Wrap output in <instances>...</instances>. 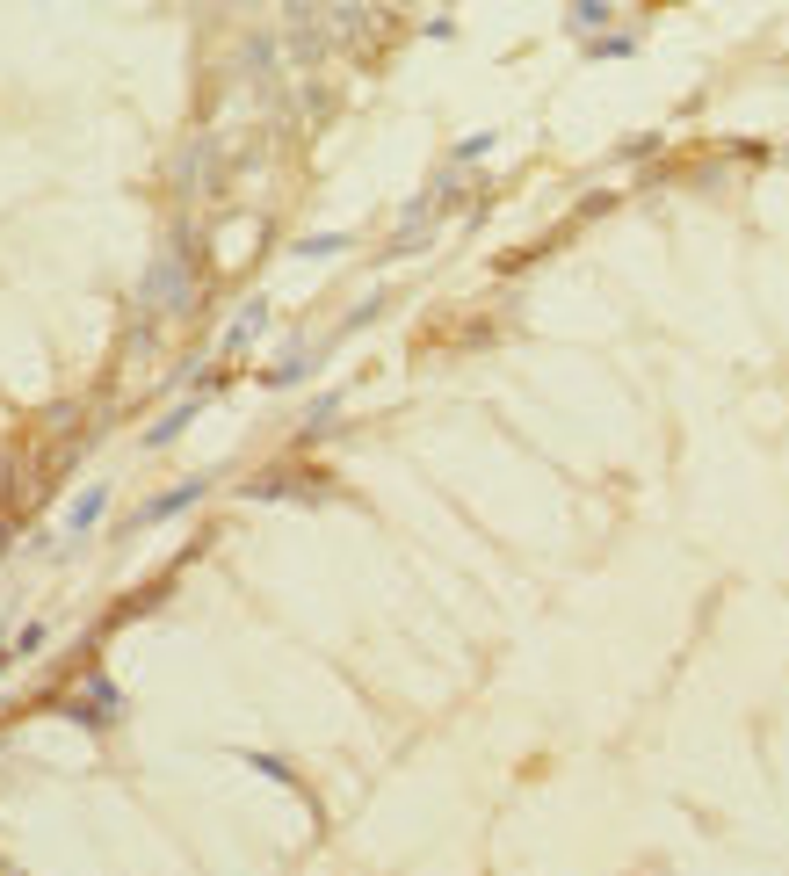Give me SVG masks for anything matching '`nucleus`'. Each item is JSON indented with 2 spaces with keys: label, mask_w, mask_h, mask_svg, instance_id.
<instances>
[{
  "label": "nucleus",
  "mask_w": 789,
  "mask_h": 876,
  "mask_svg": "<svg viewBox=\"0 0 789 876\" xmlns=\"http://www.w3.org/2000/svg\"><path fill=\"white\" fill-rule=\"evenodd\" d=\"M637 37H587V58H630Z\"/></svg>",
  "instance_id": "nucleus-11"
},
{
  "label": "nucleus",
  "mask_w": 789,
  "mask_h": 876,
  "mask_svg": "<svg viewBox=\"0 0 789 876\" xmlns=\"http://www.w3.org/2000/svg\"><path fill=\"white\" fill-rule=\"evenodd\" d=\"M333 420H341V399H333V391H326V399H312V420H305V428H312V435H326Z\"/></svg>",
  "instance_id": "nucleus-12"
},
{
  "label": "nucleus",
  "mask_w": 789,
  "mask_h": 876,
  "mask_svg": "<svg viewBox=\"0 0 789 876\" xmlns=\"http://www.w3.org/2000/svg\"><path fill=\"white\" fill-rule=\"evenodd\" d=\"M377 312H384V297H362V305H355V312L341 319V334H362V326H370Z\"/></svg>",
  "instance_id": "nucleus-13"
},
{
  "label": "nucleus",
  "mask_w": 789,
  "mask_h": 876,
  "mask_svg": "<svg viewBox=\"0 0 789 876\" xmlns=\"http://www.w3.org/2000/svg\"><path fill=\"white\" fill-rule=\"evenodd\" d=\"M203 413V391H196V399H181L174 413H160L153 420V428H145V442H153V449H167V442H181V435H189V420Z\"/></svg>",
  "instance_id": "nucleus-6"
},
{
  "label": "nucleus",
  "mask_w": 789,
  "mask_h": 876,
  "mask_svg": "<svg viewBox=\"0 0 789 876\" xmlns=\"http://www.w3.org/2000/svg\"><path fill=\"white\" fill-rule=\"evenodd\" d=\"M609 15H616V0H572V8H565V29H580V37H594V29L609 22Z\"/></svg>",
  "instance_id": "nucleus-9"
},
{
  "label": "nucleus",
  "mask_w": 789,
  "mask_h": 876,
  "mask_svg": "<svg viewBox=\"0 0 789 876\" xmlns=\"http://www.w3.org/2000/svg\"><path fill=\"white\" fill-rule=\"evenodd\" d=\"M44 638H51V630H44V623H29L22 638H15V659H29V652H44Z\"/></svg>",
  "instance_id": "nucleus-14"
},
{
  "label": "nucleus",
  "mask_w": 789,
  "mask_h": 876,
  "mask_svg": "<svg viewBox=\"0 0 789 876\" xmlns=\"http://www.w3.org/2000/svg\"><path fill=\"white\" fill-rule=\"evenodd\" d=\"M145 305L153 312H189L196 297H189V247H174V261L153 268V283H145Z\"/></svg>",
  "instance_id": "nucleus-2"
},
{
  "label": "nucleus",
  "mask_w": 789,
  "mask_h": 876,
  "mask_svg": "<svg viewBox=\"0 0 789 876\" xmlns=\"http://www.w3.org/2000/svg\"><path fill=\"white\" fill-rule=\"evenodd\" d=\"M319 362H326L319 348H297L290 362H268V384H276V391H290V384H305V377L319 370Z\"/></svg>",
  "instance_id": "nucleus-7"
},
{
  "label": "nucleus",
  "mask_w": 789,
  "mask_h": 876,
  "mask_svg": "<svg viewBox=\"0 0 789 876\" xmlns=\"http://www.w3.org/2000/svg\"><path fill=\"white\" fill-rule=\"evenodd\" d=\"M254 500H326V478H290V471H268L247 486Z\"/></svg>",
  "instance_id": "nucleus-4"
},
{
  "label": "nucleus",
  "mask_w": 789,
  "mask_h": 876,
  "mask_svg": "<svg viewBox=\"0 0 789 876\" xmlns=\"http://www.w3.org/2000/svg\"><path fill=\"white\" fill-rule=\"evenodd\" d=\"M341 247H348L341 232H312V239H297L290 254H297V261H326V254H341Z\"/></svg>",
  "instance_id": "nucleus-10"
},
{
  "label": "nucleus",
  "mask_w": 789,
  "mask_h": 876,
  "mask_svg": "<svg viewBox=\"0 0 789 876\" xmlns=\"http://www.w3.org/2000/svg\"><path fill=\"white\" fill-rule=\"evenodd\" d=\"M102 507H109V486H87L80 500H73V515H66V536H87L102 522Z\"/></svg>",
  "instance_id": "nucleus-8"
},
{
  "label": "nucleus",
  "mask_w": 789,
  "mask_h": 876,
  "mask_svg": "<svg viewBox=\"0 0 789 876\" xmlns=\"http://www.w3.org/2000/svg\"><path fill=\"white\" fill-rule=\"evenodd\" d=\"M196 500H203V478H189V486H174V493H160V500H145L131 529H160V522H174V515H189Z\"/></svg>",
  "instance_id": "nucleus-3"
},
{
  "label": "nucleus",
  "mask_w": 789,
  "mask_h": 876,
  "mask_svg": "<svg viewBox=\"0 0 789 876\" xmlns=\"http://www.w3.org/2000/svg\"><path fill=\"white\" fill-rule=\"evenodd\" d=\"M261 326H268V297H247V305H239V319L225 326V362H232L239 348H247V341L261 334Z\"/></svg>",
  "instance_id": "nucleus-5"
},
{
  "label": "nucleus",
  "mask_w": 789,
  "mask_h": 876,
  "mask_svg": "<svg viewBox=\"0 0 789 876\" xmlns=\"http://www.w3.org/2000/svg\"><path fill=\"white\" fill-rule=\"evenodd\" d=\"M58 717H73V724H87V732H102V724H116V710H124V703H116V688L102 681V674H87L80 688H73V696H44Z\"/></svg>",
  "instance_id": "nucleus-1"
}]
</instances>
